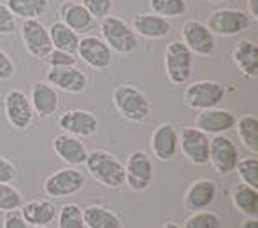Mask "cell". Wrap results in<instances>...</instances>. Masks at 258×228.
<instances>
[{"mask_svg":"<svg viewBox=\"0 0 258 228\" xmlns=\"http://www.w3.org/2000/svg\"><path fill=\"white\" fill-rule=\"evenodd\" d=\"M13 74H14L13 58L0 48V81H7V79L13 78Z\"/></svg>","mask_w":258,"mask_h":228,"instance_id":"obj_39","label":"cell"},{"mask_svg":"<svg viewBox=\"0 0 258 228\" xmlns=\"http://www.w3.org/2000/svg\"><path fill=\"white\" fill-rule=\"evenodd\" d=\"M2 228H28V223L23 219L21 212L18 211H7L4 216V226Z\"/></svg>","mask_w":258,"mask_h":228,"instance_id":"obj_40","label":"cell"},{"mask_svg":"<svg viewBox=\"0 0 258 228\" xmlns=\"http://www.w3.org/2000/svg\"><path fill=\"white\" fill-rule=\"evenodd\" d=\"M179 139L177 130L170 123H162L151 133V151L160 162H169L176 157Z\"/></svg>","mask_w":258,"mask_h":228,"instance_id":"obj_17","label":"cell"},{"mask_svg":"<svg viewBox=\"0 0 258 228\" xmlns=\"http://www.w3.org/2000/svg\"><path fill=\"white\" fill-rule=\"evenodd\" d=\"M112 102L125 119L141 123L151 113V102L141 90L132 85H119L112 93Z\"/></svg>","mask_w":258,"mask_h":228,"instance_id":"obj_2","label":"cell"},{"mask_svg":"<svg viewBox=\"0 0 258 228\" xmlns=\"http://www.w3.org/2000/svg\"><path fill=\"white\" fill-rule=\"evenodd\" d=\"M21 41L27 53L39 60H44L46 55L53 49L51 37L44 25L39 20H25L21 23Z\"/></svg>","mask_w":258,"mask_h":228,"instance_id":"obj_10","label":"cell"},{"mask_svg":"<svg viewBox=\"0 0 258 228\" xmlns=\"http://www.w3.org/2000/svg\"><path fill=\"white\" fill-rule=\"evenodd\" d=\"M209 162L221 174H230L235 171L239 162V155L232 139L220 133L209 139Z\"/></svg>","mask_w":258,"mask_h":228,"instance_id":"obj_12","label":"cell"},{"mask_svg":"<svg viewBox=\"0 0 258 228\" xmlns=\"http://www.w3.org/2000/svg\"><path fill=\"white\" fill-rule=\"evenodd\" d=\"M132 30L146 39H162L170 32V21L156 14H136Z\"/></svg>","mask_w":258,"mask_h":228,"instance_id":"obj_24","label":"cell"},{"mask_svg":"<svg viewBox=\"0 0 258 228\" xmlns=\"http://www.w3.org/2000/svg\"><path fill=\"white\" fill-rule=\"evenodd\" d=\"M81 4L88 9V13L95 20H104L105 16L111 14V7H112L111 0H81Z\"/></svg>","mask_w":258,"mask_h":228,"instance_id":"obj_36","label":"cell"},{"mask_svg":"<svg viewBox=\"0 0 258 228\" xmlns=\"http://www.w3.org/2000/svg\"><path fill=\"white\" fill-rule=\"evenodd\" d=\"M14 177H16L14 164L7 158L0 157V183H11Z\"/></svg>","mask_w":258,"mask_h":228,"instance_id":"obj_41","label":"cell"},{"mask_svg":"<svg viewBox=\"0 0 258 228\" xmlns=\"http://www.w3.org/2000/svg\"><path fill=\"white\" fill-rule=\"evenodd\" d=\"M150 7L156 16L165 20L169 18H179L186 13V0H150Z\"/></svg>","mask_w":258,"mask_h":228,"instance_id":"obj_31","label":"cell"},{"mask_svg":"<svg viewBox=\"0 0 258 228\" xmlns=\"http://www.w3.org/2000/svg\"><path fill=\"white\" fill-rule=\"evenodd\" d=\"M181 35H183L184 46L190 49L191 55H199V56L213 55L214 35L209 32L206 23H201V21H186L183 25Z\"/></svg>","mask_w":258,"mask_h":228,"instance_id":"obj_14","label":"cell"},{"mask_svg":"<svg viewBox=\"0 0 258 228\" xmlns=\"http://www.w3.org/2000/svg\"><path fill=\"white\" fill-rule=\"evenodd\" d=\"M206 27L209 28V32L213 35L230 37V35H237L248 30L251 27V18L244 11L221 7V9L213 11L207 16Z\"/></svg>","mask_w":258,"mask_h":228,"instance_id":"obj_4","label":"cell"},{"mask_svg":"<svg viewBox=\"0 0 258 228\" xmlns=\"http://www.w3.org/2000/svg\"><path fill=\"white\" fill-rule=\"evenodd\" d=\"M58 226L60 228H86L83 209L78 204H65L58 212Z\"/></svg>","mask_w":258,"mask_h":228,"instance_id":"obj_32","label":"cell"},{"mask_svg":"<svg viewBox=\"0 0 258 228\" xmlns=\"http://www.w3.org/2000/svg\"><path fill=\"white\" fill-rule=\"evenodd\" d=\"M21 195L9 183H0V211H16L21 207Z\"/></svg>","mask_w":258,"mask_h":228,"instance_id":"obj_34","label":"cell"},{"mask_svg":"<svg viewBox=\"0 0 258 228\" xmlns=\"http://www.w3.org/2000/svg\"><path fill=\"white\" fill-rule=\"evenodd\" d=\"M53 149L65 164L69 165H81L86 162L88 151H86L85 144L74 135L69 133H61V135L54 137L53 140Z\"/></svg>","mask_w":258,"mask_h":228,"instance_id":"obj_22","label":"cell"},{"mask_svg":"<svg viewBox=\"0 0 258 228\" xmlns=\"http://www.w3.org/2000/svg\"><path fill=\"white\" fill-rule=\"evenodd\" d=\"M207 2H214V4H216V2H223V0H207Z\"/></svg>","mask_w":258,"mask_h":228,"instance_id":"obj_45","label":"cell"},{"mask_svg":"<svg viewBox=\"0 0 258 228\" xmlns=\"http://www.w3.org/2000/svg\"><path fill=\"white\" fill-rule=\"evenodd\" d=\"M235 171H237L242 183L258 190V158L256 157L244 158V160L237 162Z\"/></svg>","mask_w":258,"mask_h":228,"instance_id":"obj_33","label":"cell"},{"mask_svg":"<svg viewBox=\"0 0 258 228\" xmlns=\"http://www.w3.org/2000/svg\"><path fill=\"white\" fill-rule=\"evenodd\" d=\"M163 63H165L167 78L172 85H184L190 79L194 60H191V51L184 46L183 41H170L167 44Z\"/></svg>","mask_w":258,"mask_h":228,"instance_id":"obj_5","label":"cell"},{"mask_svg":"<svg viewBox=\"0 0 258 228\" xmlns=\"http://www.w3.org/2000/svg\"><path fill=\"white\" fill-rule=\"evenodd\" d=\"M225 99V88L218 81H197L186 86L183 100L188 107L199 111L213 109Z\"/></svg>","mask_w":258,"mask_h":228,"instance_id":"obj_6","label":"cell"},{"mask_svg":"<svg viewBox=\"0 0 258 228\" xmlns=\"http://www.w3.org/2000/svg\"><path fill=\"white\" fill-rule=\"evenodd\" d=\"M6 6L13 13L14 18L21 20H39V16L48 11V0H7Z\"/></svg>","mask_w":258,"mask_h":228,"instance_id":"obj_29","label":"cell"},{"mask_svg":"<svg viewBox=\"0 0 258 228\" xmlns=\"http://www.w3.org/2000/svg\"><path fill=\"white\" fill-rule=\"evenodd\" d=\"M78 55L88 67L95 68V70H105L112 60L111 49L107 48L102 39L95 37V35H85L79 39Z\"/></svg>","mask_w":258,"mask_h":228,"instance_id":"obj_15","label":"cell"},{"mask_svg":"<svg viewBox=\"0 0 258 228\" xmlns=\"http://www.w3.org/2000/svg\"><path fill=\"white\" fill-rule=\"evenodd\" d=\"M58 126L74 137H92L99 128V119L85 109H69L58 118Z\"/></svg>","mask_w":258,"mask_h":228,"instance_id":"obj_13","label":"cell"},{"mask_svg":"<svg viewBox=\"0 0 258 228\" xmlns=\"http://www.w3.org/2000/svg\"><path fill=\"white\" fill-rule=\"evenodd\" d=\"M162 228H183V226H179L177 223H172V221H167V223H163V226Z\"/></svg>","mask_w":258,"mask_h":228,"instance_id":"obj_44","label":"cell"},{"mask_svg":"<svg viewBox=\"0 0 258 228\" xmlns=\"http://www.w3.org/2000/svg\"><path fill=\"white\" fill-rule=\"evenodd\" d=\"M221 219L214 212H197L186 219L183 228H220Z\"/></svg>","mask_w":258,"mask_h":228,"instance_id":"obj_35","label":"cell"},{"mask_svg":"<svg viewBox=\"0 0 258 228\" xmlns=\"http://www.w3.org/2000/svg\"><path fill=\"white\" fill-rule=\"evenodd\" d=\"M232 204L239 212L246 214L248 218H256L258 214V190L248 186V184H239L232 195Z\"/></svg>","mask_w":258,"mask_h":228,"instance_id":"obj_28","label":"cell"},{"mask_svg":"<svg viewBox=\"0 0 258 228\" xmlns=\"http://www.w3.org/2000/svg\"><path fill=\"white\" fill-rule=\"evenodd\" d=\"M179 147L183 155L195 165L209 162V135L197 126H184L177 132Z\"/></svg>","mask_w":258,"mask_h":228,"instance_id":"obj_9","label":"cell"},{"mask_svg":"<svg viewBox=\"0 0 258 228\" xmlns=\"http://www.w3.org/2000/svg\"><path fill=\"white\" fill-rule=\"evenodd\" d=\"M86 169L92 177L105 188H119L125 184V165L118 157L105 149H95L86 157Z\"/></svg>","mask_w":258,"mask_h":228,"instance_id":"obj_1","label":"cell"},{"mask_svg":"<svg viewBox=\"0 0 258 228\" xmlns=\"http://www.w3.org/2000/svg\"><path fill=\"white\" fill-rule=\"evenodd\" d=\"M237 135L246 149L258 153V118L255 114H244L235 121Z\"/></svg>","mask_w":258,"mask_h":228,"instance_id":"obj_30","label":"cell"},{"mask_svg":"<svg viewBox=\"0 0 258 228\" xmlns=\"http://www.w3.org/2000/svg\"><path fill=\"white\" fill-rule=\"evenodd\" d=\"M30 104L34 107V114L46 119L51 118L58 109V93L48 81H39L32 86Z\"/></svg>","mask_w":258,"mask_h":228,"instance_id":"obj_20","label":"cell"},{"mask_svg":"<svg viewBox=\"0 0 258 228\" xmlns=\"http://www.w3.org/2000/svg\"><path fill=\"white\" fill-rule=\"evenodd\" d=\"M21 216L32 226H48L56 218V207L48 200H34L21 207Z\"/></svg>","mask_w":258,"mask_h":228,"instance_id":"obj_25","label":"cell"},{"mask_svg":"<svg viewBox=\"0 0 258 228\" xmlns=\"http://www.w3.org/2000/svg\"><path fill=\"white\" fill-rule=\"evenodd\" d=\"M4 111L6 118L13 128L25 132L34 121V107L30 99L21 90H9L4 97Z\"/></svg>","mask_w":258,"mask_h":228,"instance_id":"obj_8","label":"cell"},{"mask_svg":"<svg viewBox=\"0 0 258 228\" xmlns=\"http://www.w3.org/2000/svg\"><path fill=\"white\" fill-rule=\"evenodd\" d=\"M241 228H258V219L256 218H248L241 223Z\"/></svg>","mask_w":258,"mask_h":228,"instance_id":"obj_43","label":"cell"},{"mask_svg":"<svg viewBox=\"0 0 258 228\" xmlns=\"http://www.w3.org/2000/svg\"><path fill=\"white\" fill-rule=\"evenodd\" d=\"M83 218L86 228H125L118 214L104 205H88L83 209Z\"/></svg>","mask_w":258,"mask_h":228,"instance_id":"obj_26","label":"cell"},{"mask_svg":"<svg viewBox=\"0 0 258 228\" xmlns=\"http://www.w3.org/2000/svg\"><path fill=\"white\" fill-rule=\"evenodd\" d=\"M235 121H237V118H235L230 111L213 107V109L201 111V113L197 114V118H195V126L206 133L220 135V133H225L230 128H234Z\"/></svg>","mask_w":258,"mask_h":228,"instance_id":"obj_19","label":"cell"},{"mask_svg":"<svg viewBox=\"0 0 258 228\" xmlns=\"http://www.w3.org/2000/svg\"><path fill=\"white\" fill-rule=\"evenodd\" d=\"M42 61H46L49 67H72V65H76L74 55H69V53L60 51V49H54V48L46 55Z\"/></svg>","mask_w":258,"mask_h":228,"instance_id":"obj_37","label":"cell"},{"mask_svg":"<svg viewBox=\"0 0 258 228\" xmlns=\"http://www.w3.org/2000/svg\"><path fill=\"white\" fill-rule=\"evenodd\" d=\"M248 16L258 20V0H248Z\"/></svg>","mask_w":258,"mask_h":228,"instance_id":"obj_42","label":"cell"},{"mask_svg":"<svg viewBox=\"0 0 258 228\" xmlns=\"http://www.w3.org/2000/svg\"><path fill=\"white\" fill-rule=\"evenodd\" d=\"M216 198V183L211 179H197L184 195V205L190 211H202Z\"/></svg>","mask_w":258,"mask_h":228,"instance_id":"obj_23","label":"cell"},{"mask_svg":"<svg viewBox=\"0 0 258 228\" xmlns=\"http://www.w3.org/2000/svg\"><path fill=\"white\" fill-rule=\"evenodd\" d=\"M34 228H46V226H34Z\"/></svg>","mask_w":258,"mask_h":228,"instance_id":"obj_46","label":"cell"},{"mask_svg":"<svg viewBox=\"0 0 258 228\" xmlns=\"http://www.w3.org/2000/svg\"><path fill=\"white\" fill-rule=\"evenodd\" d=\"M49 37H51V44L54 49H60L69 55H76L78 53V44H79V35L74 30H71L69 27H65L60 20L51 23V27L48 28Z\"/></svg>","mask_w":258,"mask_h":228,"instance_id":"obj_27","label":"cell"},{"mask_svg":"<svg viewBox=\"0 0 258 228\" xmlns=\"http://www.w3.org/2000/svg\"><path fill=\"white\" fill-rule=\"evenodd\" d=\"M85 186V176L76 169H60L44 181V191L49 197L61 198L78 193Z\"/></svg>","mask_w":258,"mask_h":228,"instance_id":"obj_11","label":"cell"},{"mask_svg":"<svg viewBox=\"0 0 258 228\" xmlns=\"http://www.w3.org/2000/svg\"><path fill=\"white\" fill-rule=\"evenodd\" d=\"M16 28V18L6 6V2H0V34H11Z\"/></svg>","mask_w":258,"mask_h":228,"instance_id":"obj_38","label":"cell"},{"mask_svg":"<svg viewBox=\"0 0 258 228\" xmlns=\"http://www.w3.org/2000/svg\"><path fill=\"white\" fill-rule=\"evenodd\" d=\"M100 34H102L107 48L116 53L130 55L139 48V41H137V35L132 30V27H128L123 20L111 16V14L105 16L100 23Z\"/></svg>","mask_w":258,"mask_h":228,"instance_id":"obj_3","label":"cell"},{"mask_svg":"<svg viewBox=\"0 0 258 228\" xmlns=\"http://www.w3.org/2000/svg\"><path fill=\"white\" fill-rule=\"evenodd\" d=\"M48 83L53 88L65 93H81L88 86V78L79 68L72 67H49Z\"/></svg>","mask_w":258,"mask_h":228,"instance_id":"obj_18","label":"cell"},{"mask_svg":"<svg viewBox=\"0 0 258 228\" xmlns=\"http://www.w3.org/2000/svg\"><path fill=\"white\" fill-rule=\"evenodd\" d=\"M153 181V164L150 155L143 149H136L128 155L125 164V183L132 191H144Z\"/></svg>","mask_w":258,"mask_h":228,"instance_id":"obj_7","label":"cell"},{"mask_svg":"<svg viewBox=\"0 0 258 228\" xmlns=\"http://www.w3.org/2000/svg\"><path fill=\"white\" fill-rule=\"evenodd\" d=\"M60 21L69 27L71 30H74L78 35L88 34L93 27H95V18L88 13L83 4L76 2V0H67L60 6Z\"/></svg>","mask_w":258,"mask_h":228,"instance_id":"obj_16","label":"cell"},{"mask_svg":"<svg viewBox=\"0 0 258 228\" xmlns=\"http://www.w3.org/2000/svg\"><path fill=\"white\" fill-rule=\"evenodd\" d=\"M232 60H234L237 70L242 78H256L258 74V48L255 42L248 39H239L232 49Z\"/></svg>","mask_w":258,"mask_h":228,"instance_id":"obj_21","label":"cell"}]
</instances>
